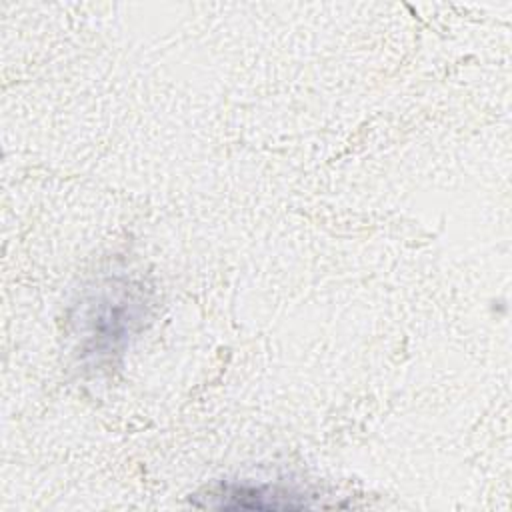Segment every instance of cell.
<instances>
[{"instance_id": "6da1fadb", "label": "cell", "mask_w": 512, "mask_h": 512, "mask_svg": "<svg viewBox=\"0 0 512 512\" xmlns=\"http://www.w3.org/2000/svg\"><path fill=\"white\" fill-rule=\"evenodd\" d=\"M214 500L208 506L218 508H256V510H292L306 506L304 500H298V494L282 492L270 486H252V484H224L220 490L210 494Z\"/></svg>"}]
</instances>
